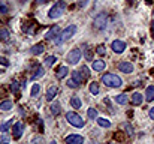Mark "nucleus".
Listing matches in <instances>:
<instances>
[{
    "label": "nucleus",
    "instance_id": "15",
    "mask_svg": "<svg viewBox=\"0 0 154 144\" xmlns=\"http://www.w3.org/2000/svg\"><path fill=\"white\" fill-rule=\"evenodd\" d=\"M145 99H147V102H153V101H154V86L147 87V92H145Z\"/></svg>",
    "mask_w": 154,
    "mask_h": 144
},
{
    "label": "nucleus",
    "instance_id": "18",
    "mask_svg": "<svg viewBox=\"0 0 154 144\" xmlns=\"http://www.w3.org/2000/svg\"><path fill=\"white\" fill-rule=\"evenodd\" d=\"M0 41H3V42L9 41V30H8L6 27H2V29H0Z\"/></svg>",
    "mask_w": 154,
    "mask_h": 144
},
{
    "label": "nucleus",
    "instance_id": "36",
    "mask_svg": "<svg viewBox=\"0 0 154 144\" xmlns=\"http://www.w3.org/2000/svg\"><path fill=\"white\" fill-rule=\"evenodd\" d=\"M0 12H2V14H8V6L3 5V3H0Z\"/></svg>",
    "mask_w": 154,
    "mask_h": 144
},
{
    "label": "nucleus",
    "instance_id": "3",
    "mask_svg": "<svg viewBox=\"0 0 154 144\" xmlns=\"http://www.w3.org/2000/svg\"><path fill=\"white\" fill-rule=\"evenodd\" d=\"M102 83L106 84L108 87H120L123 84V81L115 74H105L103 77H102Z\"/></svg>",
    "mask_w": 154,
    "mask_h": 144
},
{
    "label": "nucleus",
    "instance_id": "33",
    "mask_svg": "<svg viewBox=\"0 0 154 144\" xmlns=\"http://www.w3.org/2000/svg\"><path fill=\"white\" fill-rule=\"evenodd\" d=\"M11 90H12V93H18V90H20V86L16 81H12L11 83Z\"/></svg>",
    "mask_w": 154,
    "mask_h": 144
},
{
    "label": "nucleus",
    "instance_id": "11",
    "mask_svg": "<svg viewBox=\"0 0 154 144\" xmlns=\"http://www.w3.org/2000/svg\"><path fill=\"white\" fill-rule=\"evenodd\" d=\"M118 69L121 72H124V74H130V72H133V65L129 62H123L118 65Z\"/></svg>",
    "mask_w": 154,
    "mask_h": 144
},
{
    "label": "nucleus",
    "instance_id": "39",
    "mask_svg": "<svg viewBox=\"0 0 154 144\" xmlns=\"http://www.w3.org/2000/svg\"><path fill=\"white\" fill-rule=\"evenodd\" d=\"M88 3V0H79V2H78V5L82 8V6H85V5H87Z\"/></svg>",
    "mask_w": 154,
    "mask_h": 144
},
{
    "label": "nucleus",
    "instance_id": "24",
    "mask_svg": "<svg viewBox=\"0 0 154 144\" xmlns=\"http://www.w3.org/2000/svg\"><path fill=\"white\" fill-rule=\"evenodd\" d=\"M55 62H57V57H55V56H48V57L45 59V66L51 68V66H53Z\"/></svg>",
    "mask_w": 154,
    "mask_h": 144
},
{
    "label": "nucleus",
    "instance_id": "31",
    "mask_svg": "<svg viewBox=\"0 0 154 144\" xmlns=\"http://www.w3.org/2000/svg\"><path fill=\"white\" fill-rule=\"evenodd\" d=\"M39 92H40V86L39 84H33V87H31V96H38Z\"/></svg>",
    "mask_w": 154,
    "mask_h": 144
},
{
    "label": "nucleus",
    "instance_id": "26",
    "mask_svg": "<svg viewBox=\"0 0 154 144\" xmlns=\"http://www.w3.org/2000/svg\"><path fill=\"white\" fill-rule=\"evenodd\" d=\"M60 111H62V110H60V104L58 102H54L53 105H51V113H53L54 116H58Z\"/></svg>",
    "mask_w": 154,
    "mask_h": 144
},
{
    "label": "nucleus",
    "instance_id": "43",
    "mask_svg": "<svg viewBox=\"0 0 154 144\" xmlns=\"http://www.w3.org/2000/svg\"><path fill=\"white\" fill-rule=\"evenodd\" d=\"M8 143H9V138H8V137H3V140H2V144H8Z\"/></svg>",
    "mask_w": 154,
    "mask_h": 144
},
{
    "label": "nucleus",
    "instance_id": "7",
    "mask_svg": "<svg viewBox=\"0 0 154 144\" xmlns=\"http://www.w3.org/2000/svg\"><path fill=\"white\" fill-rule=\"evenodd\" d=\"M60 35V27L58 26H53L51 29L47 32L45 35V39L47 41H51V39H57V36Z\"/></svg>",
    "mask_w": 154,
    "mask_h": 144
},
{
    "label": "nucleus",
    "instance_id": "42",
    "mask_svg": "<svg viewBox=\"0 0 154 144\" xmlns=\"http://www.w3.org/2000/svg\"><path fill=\"white\" fill-rule=\"evenodd\" d=\"M148 114H150V117H151V119L154 120V108H151V110H150V113H148Z\"/></svg>",
    "mask_w": 154,
    "mask_h": 144
},
{
    "label": "nucleus",
    "instance_id": "45",
    "mask_svg": "<svg viewBox=\"0 0 154 144\" xmlns=\"http://www.w3.org/2000/svg\"><path fill=\"white\" fill-rule=\"evenodd\" d=\"M90 144H99V143H96V141H90Z\"/></svg>",
    "mask_w": 154,
    "mask_h": 144
},
{
    "label": "nucleus",
    "instance_id": "20",
    "mask_svg": "<svg viewBox=\"0 0 154 144\" xmlns=\"http://www.w3.org/2000/svg\"><path fill=\"white\" fill-rule=\"evenodd\" d=\"M11 108H12V102H11V101L0 102V111H9Z\"/></svg>",
    "mask_w": 154,
    "mask_h": 144
},
{
    "label": "nucleus",
    "instance_id": "4",
    "mask_svg": "<svg viewBox=\"0 0 154 144\" xmlns=\"http://www.w3.org/2000/svg\"><path fill=\"white\" fill-rule=\"evenodd\" d=\"M106 26H108V15H106L105 12L99 14V15L94 18V21H93V27H94L96 30H99V32L105 30Z\"/></svg>",
    "mask_w": 154,
    "mask_h": 144
},
{
    "label": "nucleus",
    "instance_id": "37",
    "mask_svg": "<svg viewBox=\"0 0 154 144\" xmlns=\"http://www.w3.org/2000/svg\"><path fill=\"white\" fill-rule=\"evenodd\" d=\"M67 86H69L70 89H73V87H78V84H76V83H75V81H73V80H70V81H67Z\"/></svg>",
    "mask_w": 154,
    "mask_h": 144
},
{
    "label": "nucleus",
    "instance_id": "12",
    "mask_svg": "<svg viewBox=\"0 0 154 144\" xmlns=\"http://www.w3.org/2000/svg\"><path fill=\"white\" fill-rule=\"evenodd\" d=\"M57 92H58V87L57 86H53V87H49L48 89V92H47V101H53V99L55 98V95H57Z\"/></svg>",
    "mask_w": 154,
    "mask_h": 144
},
{
    "label": "nucleus",
    "instance_id": "27",
    "mask_svg": "<svg viewBox=\"0 0 154 144\" xmlns=\"http://www.w3.org/2000/svg\"><path fill=\"white\" fill-rule=\"evenodd\" d=\"M90 92H91L93 95H99V92H100L99 84H97V83H91V84H90Z\"/></svg>",
    "mask_w": 154,
    "mask_h": 144
},
{
    "label": "nucleus",
    "instance_id": "5",
    "mask_svg": "<svg viewBox=\"0 0 154 144\" xmlns=\"http://www.w3.org/2000/svg\"><path fill=\"white\" fill-rule=\"evenodd\" d=\"M66 120L69 122L72 126H75V128H82V126H84V120L81 119V116H78V114L73 113V111L66 114Z\"/></svg>",
    "mask_w": 154,
    "mask_h": 144
},
{
    "label": "nucleus",
    "instance_id": "9",
    "mask_svg": "<svg viewBox=\"0 0 154 144\" xmlns=\"http://www.w3.org/2000/svg\"><path fill=\"white\" fill-rule=\"evenodd\" d=\"M23 132H24V123H23V122L15 123V126H14V138H15V140H20L21 135H23Z\"/></svg>",
    "mask_w": 154,
    "mask_h": 144
},
{
    "label": "nucleus",
    "instance_id": "41",
    "mask_svg": "<svg viewBox=\"0 0 154 144\" xmlns=\"http://www.w3.org/2000/svg\"><path fill=\"white\" fill-rule=\"evenodd\" d=\"M126 129H127V134H129V135L133 132V131H132V128H130V125H126Z\"/></svg>",
    "mask_w": 154,
    "mask_h": 144
},
{
    "label": "nucleus",
    "instance_id": "46",
    "mask_svg": "<svg viewBox=\"0 0 154 144\" xmlns=\"http://www.w3.org/2000/svg\"><path fill=\"white\" fill-rule=\"evenodd\" d=\"M51 144H57V143H55V141H53V143H51Z\"/></svg>",
    "mask_w": 154,
    "mask_h": 144
},
{
    "label": "nucleus",
    "instance_id": "16",
    "mask_svg": "<svg viewBox=\"0 0 154 144\" xmlns=\"http://www.w3.org/2000/svg\"><path fill=\"white\" fill-rule=\"evenodd\" d=\"M142 101H144V96H142L141 93L136 92V93L132 95V102H133V105H141Z\"/></svg>",
    "mask_w": 154,
    "mask_h": 144
},
{
    "label": "nucleus",
    "instance_id": "40",
    "mask_svg": "<svg viewBox=\"0 0 154 144\" xmlns=\"http://www.w3.org/2000/svg\"><path fill=\"white\" fill-rule=\"evenodd\" d=\"M48 0H35V3L36 5H44V3H47Z\"/></svg>",
    "mask_w": 154,
    "mask_h": 144
},
{
    "label": "nucleus",
    "instance_id": "17",
    "mask_svg": "<svg viewBox=\"0 0 154 144\" xmlns=\"http://www.w3.org/2000/svg\"><path fill=\"white\" fill-rule=\"evenodd\" d=\"M105 66H106V65H105V62H103V60H94V63H93V69L97 71V72L103 71Z\"/></svg>",
    "mask_w": 154,
    "mask_h": 144
},
{
    "label": "nucleus",
    "instance_id": "35",
    "mask_svg": "<svg viewBox=\"0 0 154 144\" xmlns=\"http://www.w3.org/2000/svg\"><path fill=\"white\" fill-rule=\"evenodd\" d=\"M84 56H85V59H87V60H91V59H93V54H91V51H90V50H85Z\"/></svg>",
    "mask_w": 154,
    "mask_h": 144
},
{
    "label": "nucleus",
    "instance_id": "38",
    "mask_svg": "<svg viewBox=\"0 0 154 144\" xmlns=\"http://www.w3.org/2000/svg\"><path fill=\"white\" fill-rule=\"evenodd\" d=\"M0 65H3V66H8L9 65V62H8L5 57H0Z\"/></svg>",
    "mask_w": 154,
    "mask_h": 144
},
{
    "label": "nucleus",
    "instance_id": "32",
    "mask_svg": "<svg viewBox=\"0 0 154 144\" xmlns=\"http://www.w3.org/2000/svg\"><path fill=\"white\" fill-rule=\"evenodd\" d=\"M96 53L99 54V56H105V54H106V50H105V45H99V47L96 48Z\"/></svg>",
    "mask_w": 154,
    "mask_h": 144
},
{
    "label": "nucleus",
    "instance_id": "22",
    "mask_svg": "<svg viewBox=\"0 0 154 144\" xmlns=\"http://www.w3.org/2000/svg\"><path fill=\"white\" fill-rule=\"evenodd\" d=\"M115 101H117L120 105H126L127 102H129V98H127L126 95H118V96L115 98Z\"/></svg>",
    "mask_w": 154,
    "mask_h": 144
},
{
    "label": "nucleus",
    "instance_id": "30",
    "mask_svg": "<svg viewBox=\"0 0 154 144\" xmlns=\"http://www.w3.org/2000/svg\"><path fill=\"white\" fill-rule=\"evenodd\" d=\"M87 116H88V119H96V117H97V111L94 110V108H88Z\"/></svg>",
    "mask_w": 154,
    "mask_h": 144
},
{
    "label": "nucleus",
    "instance_id": "13",
    "mask_svg": "<svg viewBox=\"0 0 154 144\" xmlns=\"http://www.w3.org/2000/svg\"><path fill=\"white\" fill-rule=\"evenodd\" d=\"M44 51H45V48H44V45H42V44H36V45H33L31 50H30V53L33 54V56H38V54H42Z\"/></svg>",
    "mask_w": 154,
    "mask_h": 144
},
{
    "label": "nucleus",
    "instance_id": "25",
    "mask_svg": "<svg viewBox=\"0 0 154 144\" xmlns=\"http://www.w3.org/2000/svg\"><path fill=\"white\" fill-rule=\"evenodd\" d=\"M97 123H99V126H102V128H109V126H111V122L106 120V119H103V117H99Z\"/></svg>",
    "mask_w": 154,
    "mask_h": 144
},
{
    "label": "nucleus",
    "instance_id": "47",
    "mask_svg": "<svg viewBox=\"0 0 154 144\" xmlns=\"http://www.w3.org/2000/svg\"><path fill=\"white\" fill-rule=\"evenodd\" d=\"M127 2H129V3H132V0H127Z\"/></svg>",
    "mask_w": 154,
    "mask_h": 144
},
{
    "label": "nucleus",
    "instance_id": "44",
    "mask_svg": "<svg viewBox=\"0 0 154 144\" xmlns=\"http://www.w3.org/2000/svg\"><path fill=\"white\" fill-rule=\"evenodd\" d=\"M151 32H153V35H154V18H153V23H151Z\"/></svg>",
    "mask_w": 154,
    "mask_h": 144
},
{
    "label": "nucleus",
    "instance_id": "21",
    "mask_svg": "<svg viewBox=\"0 0 154 144\" xmlns=\"http://www.w3.org/2000/svg\"><path fill=\"white\" fill-rule=\"evenodd\" d=\"M12 123H14V120H6L2 126H0V132H2V134L8 132V131H9V128L12 126Z\"/></svg>",
    "mask_w": 154,
    "mask_h": 144
},
{
    "label": "nucleus",
    "instance_id": "29",
    "mask_svg": "<svg viewBox=\"0 0 154 144\" xmlns=\"http://www.w3.org/2000/svg\"><path fill=\"white\" fill-rule=\"evenodd\" d=\"M70 104H72V107H73V108H81V99L75 96V98H72V99H70Z\"/></svg>",
    "mask_w": 154,
    "mask_h": 144
},
{
    "label": "nucleus",
    "instance_id": "34",
    "mask_svg": "<svg viewBox=\"0 0 154 144\" xmlns=\"http://www.w3.org/2000/svg\"><path fill=\"white\" fill-rule=\"evenodd\" d=\"M42 141H44V138L38 135V137H35V138H33V140L30 141V144H42Z\"/></svg>",
    "mask_w": 154,
    "mask_h": 144
},
{
    "label": "nucleus",
    "instance_id": "6",
    "mask_svg": "<svg viewBox=\"0 0 154 144\" xmlns=\"http://www.w3.org/2000/svg\"><path fill=\"white\" fill-rule=\"evenodd\" d=\"M66 60H67V63H70V65H76V63L81 60V50L79 48H73L72 51H69Z\"/></svg>",
    "mask_w": 154,
    "mask_h": 144
},
{
    "label": "nucleus",
    "instance_id": "10",
    "mask_svg": "<svg viewBox=\"0 0 154 144\" xmlns=\"http://www.w3.org/2000/svg\"><path fill=\"white\" fill-rule=\"evenodd\" d=\"M64 143L66 144H82L84 138L81 137V135H69V137H66Z\"/></svg>",
    "mask_w": 154,
    "mask_h": 144
},
{
    "label": "nucleus",
    "instance_id": "19",
    "mask_svg": "<svg viewBox=\"0 0 154 144\" xmlns=\"http://www.w3.org/2000/svg\"><path fill=\"white\" fill-rule=\"evenodd\" d=\"M72 80H73L75 83L79 86V84L82 83V81H84V77L81 75V72H76V71H75V72H72Z\"/></svg>",
    "mask_w": 154,
    "mask_h": 144
},
{
    "label": "nucleus",
    "instance_id": "2",
    "mask_svg": "<svg viewBox=\"0 0 154 144\" xmlns=\"http://www.w3.org/2000/svg\"><path fill=\"white\" fill-rule=\"evenodd\" d=\"M66 11V3L63 2V0H58V2L49 9V12H48V17L51 18V20H55V18H60Z\"/></svg>",
    "mask_w": 154,
    "mask_h": 144
},
{
    "label": "nucleus",
    "instance_id": "23",
    "mask_svg": "<svg viewBox=\"0 0 154 144\" xmlns=\"http://www.w3.org/2000/svg\"><path fill=\"white\" fill-rule=\"evenodd\" d=\"M40 77H44V68L42 66H36V71H35V74H33V80H36V78H40Z\"/></svg>",
    "mask_w": 154,
    "mask_h": 144
},
{
    "label": "nucleus",
    "instance_id": "8",
    "mask_svg": "<svg viewBox=\"0 0 154 144\" xmlns=\"http://www.w3.org/2000/svg\"><path fill=\"white\" fill-rule=\"evenodd\" d=\"M111 48H112V51L114 53H117V54H120V53H123L124 50H126V44L123 42V41H114L112 44H111Z\"/></svg>",
    "mask_w": 154,
    "mask_h": 144
},
{
    "label": "nucleus",
    "instance_id": "14",
    "mask_svg": "<svg viewBox=\"0 0 154 144\" xmlns=\"http://www.w3.org/2000/svg\"><path fill=\"white\" fill-rule=\"evenodd\" d=\"M67 72H69L67 66H60V68L57 69V72H55V77H57L58 80H62V78H64V77L67 75Z\"/></svg>",
    "mask_w": 154,
    "mask_h": 144
},
{
    "label": "nucleus",
    "instance_id": "28",
    "mask_svg": "<svg viewBox=\"0 0 154 144\" xmlns=\"http://www.w3.org/2000/svg\"><path fill=\"white\" fill-rule=\"evenodd\" d=\"M79 72H81V75L84 77V80H87V78H90V69H88L87 66H82Z\"/></svg>",
    "mask_w": 154,
    "mask_h": 144
},
{
    "label": "nucleus",
    "instance_id": "1",
    "mask_svg": "<svg viewBox=\"0 0 154 144\" xmlns=\"http://www.w3.org/2000/svg\"><path fill=\"white\" fill-rule=\"evenodd\" d=\"M75 32H76V26L75 24H70L69 27H66V29L60 33L58 36H57V39H55V44L57 45H62L63 42H66V41H69L72 36L75 35Z\"/></svg>",
    "mask_w": 154,
    "mask_h": 144
}]
</instances>
